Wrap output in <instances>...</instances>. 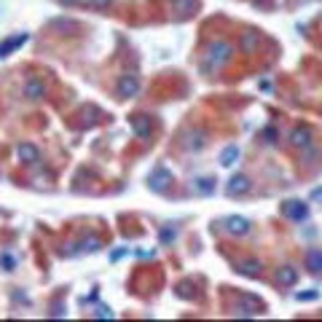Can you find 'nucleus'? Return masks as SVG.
<instances>
[{
  "label": "nucleus",
  "instance_id": "obj_1",
  "mask_svg": "<svg viewBox=\"0 0 322 322\" xmlns=\"http://www.w3.org/2000/svg\"><path fill=\"white\" fill-rule=\"evenodd\" d=\"M234 57V46L228 41H215L212 46L207 49V62H204V70H220L223 64H228Z\"/></svg>",
  "mask_w": 322,
  "mask_h": 322
},
{
  "label": "nucleus",
  "instance_id": "obj_2",
  "mask_svg": "<svg viewBox=\"0 0 322 322\" xmlns=\"http://www.w3.org/2000/svg\"><path fill=\"white\" fill-rule=\"evenodd\" d=\"M282 212H285V218H290L295 223H304L309 218V204L306 201H298V199H290L282 204Z\"/></svg>",
  "mask_w": 322,
  "mask_h": 322
},
{
  "label": "nucleus",
  "instance_id": "obj_3",
  "mask_svg": "<svg viewBox=\"0 0 322 322\" xmlns=\"http://www.w3.org/2000/svg\"><path fill=\"white\" fill-rule=\"evenodd\" d=\"M223 226H226V231L231 236H247L250 231H253V223H250L247 218H242V215H231V218L223 220Z\"/></svg>",
  "mask_w": 322,
  "mask_h": 322
},
{
  "label": "nucleus",
  "instance_id": "obj_4",
  "mask_svg": "<svg viewBox=\"0 0 322 322\" xmlns=\"http://www.w3.org/2000/svg\"><path fill=\"white\" fill-rule=\"evenodd\" d=\"M116 91H118V97L121 100H132V97H137V91H140V78L137 75H121V81H118V86H116Z\"/></svg>",
  "mask_w": 322,
  "mask_h": 322
},
{
  "label": "nucleus",
  "instance_id": "obj_5",
  "mask_svg": "<svg viewBox=\"0 0 322 322\" xmlns=\"http://www.w3.org/2000/svg\"><path fill=\"white\" fill-rule=\"evenodd\" d=\"M169 183H172V172H169V169H164V167H156L153 172H150V177H148L150 191H159V193L169 188Z\"/></svg>",
  "mask_w": 322,
  "mask_h": 322
},
{
  "label": "nucleus",
  "instance_id": "obj_6",
  "mask_svg": "<svg viewBox=\"0 0 322 322\" xmlns=\"http://www.w3.org/2000/svg\"><path fill=\"white\" fill-rule=\"evenodd\" d=\"M250 188H253V183H250L247 175H234L226 186V193L228 196H245V193H250Z\"/></svg>",
  "mask_w": 322,
  "mask_h": 322
},
{
  "label": "nucleus",
  "instance_id": "obj_7",
  "mask_svg": "<svg viewBox=\"0 0 322 322\" xmlns=\"http://www.w3.org/2000/svg\"><path fill=\"white\" fill-rule=\"evenodd\" d=\"M312 140H314V134H312V129H309V127H295L290 132V145L298 148V150L309 148V145H312Z\"/></svg>",
  "mask_w": 322,
  "mask_h": 322
},
{
  "label": "nucleus",
  "instance_id": "obj_8",
  "mask_svg": "<svg viewBox=\"0 0 322 322\" xmlns=\"http://www.w3.org/2000/svg\"><path fill=\"white\" fill-rule=\"evenodd\" d=\"M234 314H239V317H255V314H260V301L253 298V295H242V306Z\"/></svg>",
  "mask_w": 322,
  "mask_h": 322
},
{
  "label": "nucleus",
  "instance_id": "obj_9",
  "mask_svg": "<svg viewBox=\"0 0 322 322\" xmlns=\"http://www.w3.org/2000/svg\"><path fill=\"white\" fill-rule=\"evenodd\" d=\"M183 148L186 150H201L204 148V132L201 129H191L183 134Z\"/></svg>",
  "mask_w": 322,
  "mask_h": 322
},
{
  "label": "nucleus",
  "instance_id": "obj_10",
  "mask_svg": "<svg viewBox=\"0 0 322 322\" xmlns=\"http://www.w3.org/2000/svg\"><path fill=\"white\" fill-rule=\"evenodd\" d=\"M24 97H27V100H43L46 97V83L43 81H38V78H30L27 83H24Z\"/></svg>",
  "mask_w": 322,
  "mask_h": 322
},
{
  "label": "nucleus",
  "instance_id": "obj_11",
  "mask_svg": "<svg viewBox=\"0 0 322 322\" xmlns=\"http://www.w3.org/2000/svg\"><path fill=\"white\" fill-rule=\"evenodd\" d=\"M16 156L22 164H35L38 159H41V150H38L32 142H22V145L16 148Z\"/></svg>",
  "mask_w": 322,
  "mask_h": 322
},
{
  "label": "nucleus",
  "instance_id": "obj_12",
  "mask_svg": "<svg viewBox=\"0 0 322 322\" xmlns=\"http://www.w3.org/2000/svg\"><path fill=\"white\" fill-rule=\"evenodd\" d=\"M295 282H298V268H293V266L277 268V285L279 287H293Z\"/></svg>",
  "mask_w": 322,
  "mask_h": 322
},
{
  "label": "nucleus",
  "instance_id": "obj_13",
  "mask_svg": "<svg viewBox=\"0 0 322 322\" xmlns=\"http://www.w3.org/2000/svg\"><path fill=\"white\" fill-rule=\"evenodd\" d=\"M260 260H255V258H247V260H239V263H236V271L242 274V277H258L260 274Z\"/></svg>",
  "mask_w": 322,
  "mask_h": 322
},
{
  "label": "nucleus",
  "instance_id": "obj_14",
  "mask_svg": "<svg viewBox=\"0 0 322 322\" xmlns=\"http://www.w3.org/2000/svg\"><path fill=\"white\" fill-rule=\"evenodd\" d=\"M193 191L201 196H209L215 193V177H196L193 180Z\"/></svg>",
  "mask_w": 322,
  "mask_h": 322
},
{
  "label": "nucleus",
  "instance_id": "obj_15",
  "mask_svg": "<svg viewBox=\"0 0 322 322\" xmlns=\"http://www.w3.org/2000/svg\"><path fill=\"white\" fill-rule=\"evenodd\" d=\"M306 268L312 274L322 271V250H309V253H306Z\"/></svg>",
  "mask_w": 322,
  "mask_h": 322
},
{
  "label": "nucleus",
  "instance_id": "obj_16",
  "mask_svg": "<svg viewBox=\"0 0 322 322\" xmlns=\"http://www.w3.org/2000/svg\"><path fill=\"white\" fill-rule=\"evenodd\" d=\"M169 5H172V11H177L180 19H186L196 8V0H169Z\"/></svg>",
  "mask_w": 322,
  "mask_h": 322
},
{
  "label": "nucleus",
  "instance_id": "obj_17",
  "mask_svg": "<svg viewBox=\"0 0 322 322\" xmlns=\"http://www.w3.org/2000/svg\"><path fill=\"white\" fill-rule=\"evenodd\" d=\"M239 156H242L239 148L228 145V148H223V153H220V164H223V167H234V164L239 161Z\"/></svg>",
  "mask_w": 322,
  "mask_h": 322
},
{
  "label": "nucleus",
  "instance_id": "obj_18",
  "mask_svg": "<svg viewBox=\"0 0 322 322\" xmlns=\"http://www.w3.org/2000/svg\"><path fill=\"white\" fill-rule=\"evenodd\" d=\"M132 129H134L137 137H148V134H150V118L134 116V118H132Z\"/></svg>",
  "mask_w": 322,
  "mask_h": 322
},
{
  "label": "nucleus",
  "instance_id": "obj_19",
  "mask_svg": "<svg viewBox=\"0 0 322 322\" xmlns=\"http://www.w3.org/2000/svg\"><path fill=\"white\" fill-rule=\"evenodd\" d=\"M22 43H27V35H24V32H22V35H14V38H8V41H5L3 46H0V57L11 54V51H14V49H19V46H22Z\"/></svg>",
  "mask_w": 322,
  "mask_h": 322
},
{
  "label": "nucleus",
  "instance_id": "obj_20",
  "mask_svg": "<svg viewBox=\"0 0 322 322\" xmlns=\"http://www.w3.org/2000/svg\"><path fill=\"white\" fill-rule=\"evenodd\" d=\"M242 49H245V54H253L258 49V32H245L242 35Z\"/></svg>",
  "mask_w": 322,
  "mask_h": 322
},
{
  "label": "nucleus",
  "instance_id": "obj_21",
  "mask_svg": "<svg viewBox=\"0 0 322 322\" xmlns=\"http://www.w3.org/2000/svg\"><path fill=\"white\" fill-rule=\"evenodd\" d=\"M100 247H102V242L97 239V236H89V239L81 242V253H97Z\"/></svg>",
  "mask_w": 322,
  "mask_h": 322
},
{
  "label": "nucleus",
  "instance_id": "obj_22",
  "mask_svg": "<svg viewBox=\"0 0 322 322\" xmlns=\"http://www.w3.org/2000/svg\"><path fill=\"white\" fill-rule=\"evenodd\" d=\"M0 266L5 268V271H14V266H16V260H14V255H8V253H3L0 255Z\"/></svg>",
  "mask_w": 322,
  "mask_h": 322
},
{
  "label": "nucleus",
  "instance_id": "obj_23",
  "mask_svg": "<svg viewBox=\"0 0 322 322\" xmlns=\"http://www.w3.org/2000/svg\"><path fill=\"white\" fill-rule=\"evenodd\" d=\"M317 290H306V293H295V301H314L317 298Z\"/></svg>",
  "mask_w": 322,
  "mask_h": 322
},
{
  "label": "nucleus",
  "instance_id": "obj_24",
  "mask_svg": "<svg viewBox=\"0 0 322 322\" xmlns=\"http://www.w3.org/2000/svg\"><path fill=\"white\" fill-rule=\"evenodd\" d=\"M94 317H100V320H105V317H108V320H113V312H110V309H108V306H97V312H94Z\"/></svg>",
  "mask_w": 322,
  "mask_h": 322
},
{
  "label": "nucleus",
  "instance_id": "obj_25",
  "mask_svg": "<svg viewBox=\"0 0 322 322\" xmlns=\"http://www.w3.org/2000/svg\"><path fill=\"white\" fill-rule=\"evenodd\" d=\"M175 236H177L175 228H164V231H161V242H172Z\"/></svg>",
  "mask_w": 322,
  "mask_h": 322
},
{
  "label": "nucleus",
  "instance_id": "obj_26",
  "mask_svg": "<svg viewBox=\"0 0 322 322\" xmlns=\"http://www.w3.org/2000/svg\"><path fill=\"white\" fill-rule=\"evenodd\" d=\"M89 3H91V5H97V8H102V5H108L110 0H89Z\"/></svg>",
  "mask_w": 322,
  "mask_h": 322
},
{
  "label": "nucleus",
  "instance_id": "obj_27",
  "mask_svg": "<svg viewBox=\"0 0 322 322\" xmlns=\"http://www.w3.org/2000/svg\"><path fill=\"white\" fill-rule=\"evenodd\" d=\"M312 199H314V201H322V188H317V191H312Z\"/></svg>",
  "mask_w": 322,
  "mask_h": 322
}]
</instances>
